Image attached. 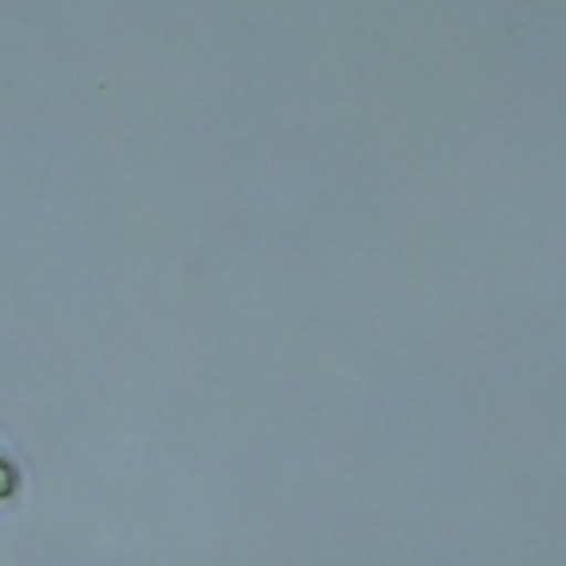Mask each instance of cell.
I'll list each match as a JSON object with an SVG mask.
<instances>
[{
    "label": "cell",
    "mask_w": 566,
    "mask_h": 566,
    "mask_svg": "<svg viewBox=\"0 0 566 566\" xmlns=\"http://www.w3.org/2000/svg\"><path fill=\"white\" fill-rule=\"evenodd\" d=\"M12 481H17V473H12V465L0 458V496H9L12 493Z\"/></svg>",
    "instance_id": "cell-1"
}]
</instances>
